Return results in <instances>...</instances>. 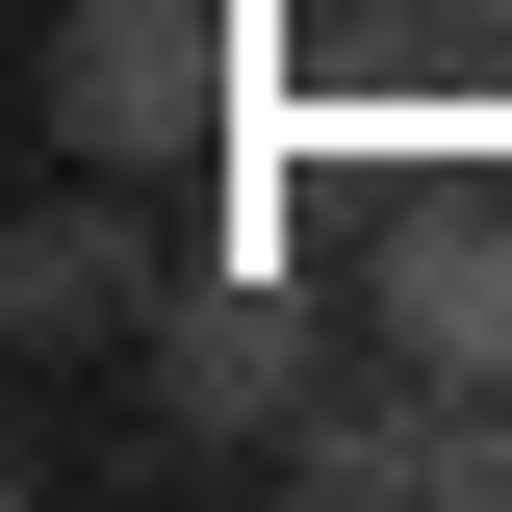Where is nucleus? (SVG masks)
<instances>
[{
  "instance_id": "7ed1b4c3",
  "label": "nucleus",
  "mask_w": 512,
  "mask_h": 512,
  "mask_svg": "<svg viewBox=\"0 0 512 512\" xmlns=\"http://www.w3.org/2000/svg\"><path fill=\"white\" fill-rule=\"evenodd\" d=\"M282 103H308V128H384V154L512 128V0H282Z\"/></svg>"
},
{
  "instance_id": "f03ea898",
  "label": "nucleus",
  "mask_w": 512,
  "mask_h": 512,
  "mask_svg": "<svg viewBox=\"0 0 512 512\" xmlns=\"http://www.w3.org/2000/svg\"><path fill=\"white\" fill-rule=\"evenodd\" d=\"M359 333L384 359H436V384H512V154H410V180L359 205Z\"/></svg>"
},
{
  "instance_id": "39448f33",
  "label": "nucleus",
  "mask_w": 512,
  "mask_h": 512,
  "mask_svg": "<svg viewBox=\"0 0 512 512\" xmlns=\"http://www.w3.org/2000/svg\"><path fill=\"white\" fill-rule=\"evenodd\" d=\"M180 282H205V256H180V231H128L103 154H52V205H26V256H0L26 359H154V333H180Z\"/></svg>"
},
{
  "instance_id": "20e7f679",
  "label": "nucleus",
  "mask_w": 512,
  "mask_h": 512,
  "mask_svg": "<svg viewBox=\"0 0 512 512\" xmlns=\"http://www.w3.org/2000/svg\"><path fill=\"white\" fill-rule=\"evenodd\" d=\"M333 359H359V333H333L308 282H256V256H205V282H180V333H154V461H282Z\"/></svg>"
},
{
  "instance_id": "f257e3e1",
  "label": "nucleus",
  "mask_w": 512,
  "mask_h": 512,
  "mask_svg": "<svg viewBox=\"0 0 512 512\" xmlns=\"http://www.w3.org/2000/svg\"><path fill=\"white\" fill-rule=\"evenodd\" d=\"M256 77H282V0H77L52 26V154H103V180H180V154H231Z\"/></svg>"
}]
</instances>
